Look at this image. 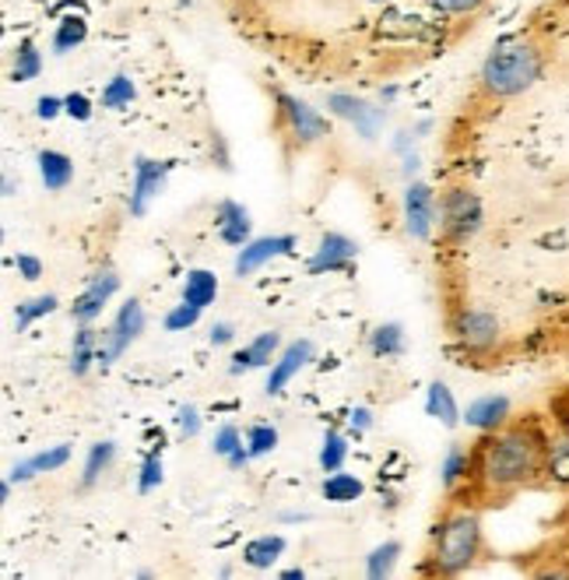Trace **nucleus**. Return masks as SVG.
Wrapping results in <instances>:
<instances>
[{"instance_id":"obj_1","label":"nucleus","mask_w":569,"mask_h":580,"mask_svg":"<svg viewBox=\"0 0 569 580\" xmlns=\"http://www.w3.org/2000/svg\"><path fill=\"white\" fill-rule=\"evenodd\" d=\"M548 443L531 426H513L485 440L478 454V475L489 489H521L545 472Z\"/></svg>"},{"instance_id":"obj_2","label":"nucleus","mask_w":569,"mask_h":580,"mask_svg":"<svg viewBox=\"0 0 569 580\" xmlns=\"http://www.w3.org/2000/svg\"><path fill=\"white\" fill-rule=\"evenodd\" d=\"M545 74V54L527 39H503L485 57L478 81L492 98L524 95Z\"/></svg>"},{"instance_id":"obj_3","label":"nucleus","mask_w":569,"mask_h":580,"mask_svg":"<svg viewBox=\"0 0 569 580\" xmlns=\"http://www.w3.org/2000/svg\"><path fill=\"white\" fill-rule=\"evenodd\" d=\"M481 549V521L475 513H450V518L440 524L437 532V549H432V559H437V570L454 577L464 573L472 562L478 559Z\"/></svg>"},{"instance_id":"obj_4","label":"nucleus","mask_w":569,"mask_h":580,"mask_svg":"<svg viewBox=\"0 0 569 580\" xmlns=\"http://www.w3.org/2000/svg\"><path fill=\"white\" fill-rule=\"evenodd\" d=\"M440 219L450 243H467L481 229V201L467 187H450L440 201Z\"/></svg>"},{"instance_id":"obj_5","label":"nucleus","mask_w":569,"mask_h":580,"mask_svg":"<svg viewBox=\"0 0 569 580\" xmlns=\"http://www.w3.org/2000/svg\"><path fill=\"white\" fill-rule=\"evenodd\" d=\"M141 330H144V306L138 300H127L120 313H116L113 327L103 335V341H98V367L109 370L130 348V341L141 338Z\"/></svg>"},{"instance_id":"obj_6","label":"nucleus","mask_w":569,"mask_h":580,"mask_svg":"<svg viewBox=\"0 0 569 580\" xmlns=\"http://www.w3.org/2000/svg\"><path fill=\"white\" fill-rule=\"evenodd\" d=\"M275 98H278V109H281V116H284V124H289V130L295 135L299 144L321 141L327 130H330L324 116L316 113L313 106H306L303 98H295V95H289V92H278Z\"/></svg>"},{"instance_id":"obj_7","label":"nucleus","mask_w":569,"mask_h":580,"mask_svg":"<svg viewBox=\"0 0 569 580\" xmlns=\"http://www.w3.org/2000/svg\"><path fill=\"white\" fill-rule=\"evenodd\" d=\"M116 289H120V275H116L113 268L106 271H98L92 281H89V289L78 295V300L71 303V313H74V321L81 324H92L98 313H103V306L116 295Z\"/></svg>"},{"instance_id":"obj_8","label":"nucleus","mask_w":569,"mask_h":580,"mask_svg":"<svg viewBox=\"0 0 569 580\" xmlns=\"http://www.w3.org/2000/svg\"><path fill=\"white\" fill-rule=\"evenodd\" d=\"M359 257V243L341 236V232H327L316 246L310 260V275H327V271H351V260Z\"/></svg>"},{"instance_id":"obj_9","label":"nucleus","mask_w":569,"mask_h":580,"mask_svg":"<svg viewBox=\"0 0 569 580\" xmlns=\"http://www.w3.org/2000/svg\"><path fill=\"white\" fill-rule=\"evenodd\" d=\"M432 222H437V197H432V187L411 184L405 190V225H408V232L415 240H429Z\"/></svg>"},{"instance_id":"obj_10","label":"nucleus","mask_w":569,"mask_h":580,"mask_svg":"<svg viewBox=\"0 0 569 580\" xmlns=\"http://www.w3.org/2000/svg\"><path fill=\"white\" fill-rule=\"evenodd\" d=\"M295 236H260V240H249L246 246H240V257H236V275L246 278L254 275L257 268H264L267 260L292 254Z\"/></svg>"},{"instance_id":"obj_11","label":"nucleus","mask_w":569,"mask_h":580,"mask_svg":"<svg viewBox=\"0 0 569 580\" xmlns=\"http://www.w3.org/2000/svg\"><path fill=\"white\" fill-rule=\"evenodd\" d=\"M133 190H130V214H144L148 211V201L162 190L165 176H170V162H155V159H138L133 165Z\"/></svg>"},{"instance_id":"obj_12","label":"nucleus","mask_w":569,"mask_h":580,"mask_svg":"<svg viewBox=\"0 0 569 580\" xmlns=\"http://www.w3.org/2000/svg\"><path fill=\"white\" fill-rule=\"evenodd\" d=\"M507 419H510V397L503 394H485L464 411V422L472 429H481V433H496V429L507 426Z\"/></svg>"},{"instance_id":"obj_13","label":"nucleus","mask_w":569,"mask_h":580,"mask_svg":"<svg viewBox=\"0 0 569 580\" xmlns=\"http://www.w3.org/2000/svg\"><path fill=\"white\" fill-rule=\"evenodd\" d=\"M457 338L467 348H478V352H485V348H492L499 341V321L492 317V313H485V310H464L461 321H457Z\"/></svg>"},{"instance_id":"obj_14","label":"nucleus","mask_w":569,"mask_h":580,"mask_svg":"<svg viewBox=\"0 0 569 580\" xmlns=\"http://www.w3.org/2000/svg\"><path fill=\"white\" fill-rule=\"evenodd\" d=\"M313 359V345L306 341V338H299V341H292L284 352L275 359V367H271V376H267V394H281L284 391V384L306 367V362Z\"/></svg>"},{"instance_id":"obj_15","label":"nucleus","mask_w":569,"mask_h":580,"mask_svg":"<svg viewBox=\"0 0 569 580\" xmlns=\"http://www.w3.org/2000/svg\"><path fill=\"white\" fill-rule=\"evenodd\" d=\"M278 345H281L278 330H264V335H257L254 341H249V345L243 348V352L232 356L229 373H232V376H240V373H246V370L271 367V362H275V352H278Z\"/></svg>"},{"instance_id":"obj_16","label":"nucleus","mask_w":569,"mask_h":580,"mask_svg":"<svg viewBox=\"0 0 569 580\" xmlns=\"http://www.w3.org/2000/svg\"><path fill=\"white\" fill-rule=\"evenodd\" d=\"M67 461H71V446L60 443V446H49V451H43V454H32V457L22 461V464H14L8 478H11V483H28V478H36V475H43V472L63 468Z\"/></svg>"},{"instance_id":"obj_17","label":"nucleus","mask_w":569,"mask_h":580,"mask_svg":"<svg viewBox=\"0 0 569 580\" xmlns=\"http://www.w3.org/2000/svg\"><path fill=\"white\" fill-rule=\"evenodd\" d=\"M214 222H219V236L229 243V246H246L249 243V214L240 201H222L219 205V214H214Z\"/></svg>"},{"instance_id":"obj_18","label":"nucleus","mask_w":569,"mask_h":580,"mask_svg":"<svg viewBox=\"0 0 569 580\" xmlns=\"http://www.w3.org/2000/svg\"><path fill=\"white\" fill-rule=\"evenodd\" d=\"M98 341H103V335L89 324L74 335V345H71V373L74 376H85L92 370V362H98Z\"/></svg>"},{"instance_id":"obj_19","label":"nucleus","mask_w":569,"mask_h":580,"mask_svg":"<svg viewBox=\"0 0 569 580\" xmlns=\"http://www.w3.org/2000/svg\"><path fill=\"white\" fill-rule=\"evenodd\" d=\"M426 411L432 419H440L446 429H454L461 422V408L454 402V391H450L446 384H429V394H426Z\"/></svg>"},{"instance_id":"obj_20","label":"nucleus","mask_w":569,"mask_h":580,"mask_svg":"<svg viewBox=\"0 0 569 580\" xmlns=\"http://www.w3.org/2000/svg\"><path fill=\"white\" fill-rule=\"evenodd\" d=\"M39 176L46 190H63L74 179V162L63 152H39Z\"/></svg>"},{"instance_id":"obj_21","label":"nucleus","mask_w":569,"mask_h":580,"mask_svg":"<svg viewBox=\"0 0 569 580\" xmlns=\"http://www.w3.org/2000/svg\"><path fill=\"white\" fill-rule=\"evenodd\" d=\"M281 553H284V538H281V535H260V538H254V542L243 545L246 567H254V570H267L271 562H278Z\"/></svg>"},{"instance_id":"obj_22","label":"nucleus","mask_w":569,"mask_h":580,"mask_svg":"<svg viewBox=\"0 0 569 580\" xmlns=\"http://www.w3.org/2000/svg\"><path fill=\"white\" fill-rule=\"evenodd\" d=\"M214 295H219V278H214L211 271L197 268V271L187 275V286H183V300L205 310V306L214 303Z\"/></svg>"},{"instance_id":"obj_23","label":"nucleus","mask_w":569,"mask_h":580,"mask_svg":"<svg viewBox=\"0 0 569 580\" xmlns=\"http://www.w3.org/2000/svg\"><path fill=\"white\" fill-rule=\"evenodd\" d=\"M324 500L327 503H356L359 496H362V483L356 475H348V472H330L324 478Z\"/></svg>"},{"instance_id":"obj_24","label":"nucleus","mask_w":569,"mask_h":580,"mask_svg":"<svg viewBox=\"0 0 569 580\" xmlns=\"http://www.w3.org/2000/svg\"><path fill=\"white\" fill-rule=\"evenodd\" d=\"M370 348H373L376 359L400 356L405 352V330H400V324H380L370 335Z\"/></svg>"},{"instance_id":"obj_25","label":"nucleus","mask_w":569,"mask_h":580,"mask_svg":"<svg viewBox=\"0 0 569 580\" xmlns=\"http://www.w3.org/2000/svg\"><path fill=\"white\" fill-rule=\"evenodd\" d=\"M116 457V443L103 440V443H92L89 446V457H85V472H81V486H95L98 475H103Z\"/></svg>"},{"instance_id":"obj_26","label":"nucleus","mask_w":569,"mask_h":580,"mask_svg":"<svg viewBox=\"0 0 569 580\" xmlns=\"http://www.w3.org/2000/svg\"><path fill=\"white\" fill-rule=\"evenodd\" d=\"M330 109L334 113H341V116H348L351 124H359V130L365 138H373V130H376V120H380V113H365V106L362 103H356V98H345V95H334L330 98Z\"/></svg>"},{"instance_id":"obj_27","label":"nucleus","mask_w":569,"mask_h":580,"mask_svg":"<svg viewBox=\"0 0 569 580\" xmlns=\"http://www.w3.org/2000/svg\"><path fill=\"white\" fill-rule=\"evenodd\" d=\"M54 310H57V295L54 292L36 295V300L19 303V310H14V324H19V330H25L32 321H39V317H46V313H54Z\"/></svg>"},{"instance_id":"obj_28","label":"nucleus","mask_w":569,"mask_h":580,"mask_svg":"<svg viewBox=\"0 0 569 580\" xmlns=\"http://www.w3.org/2000/svg\"><path fill=\"white\" fill-rule=\"evenodd\" d=\"M545 472L556 478L559 486H569V440H556L548 443L545 454Z\"/></svg>"},{"instance_id":"obj_29","label":"nucleus","mask_w":569,"mask_h":580,"mask_svg":"<svg viewBox=\"0 0 569 580\" xmlns=\"http://www.w3.org/2000/svg\"><path fill=\"white\" fill-rule=\"evenodd\" d=\"M397 556H400V545H397V542H383L380 549H373L370 559H365V573H370L373 580L387 577V573L394 570Z\"/></svg>"},{"instance_id":"obj_30","label":"nucleus","mask_w":569,"mask_h":580,"mask_svg":"<svg viewBox=\"0 0 569 580\" xmlns=\"http://www.w3.org/2000/svg\"><path fill=\"white\" fill-rule=\"evenodd\" d=\"M348 457V437L345 433H327L321 446V468L324 472H341V464Z\"/></svg>"},{"instance_id":"obj_31","label":"nucleus","mask_w":569,"mask_h":580,"mask_svg":"<svg viewBox=\"0 0 569 580\" xmlns=\"http://www.w3.org/2000/svg\"><path fill=\"white\" fill-rule=\"evenodd\" d=\"M246 446H249V454H254V457L271 454L275 446H278V429H275L271 422L249 426V429H246Z\"/></svg>"},{"instance_id":"obj_32","label":"nucleus","mask_w":569,"mask_h":580,"mask_svg":"<svg viewBox=\"0 0 569 580\" xmlns=\"http://www.w3.org/2000/svg\"><path fill=\"white\" fill-rule=\"evenodd\" d=\"M467 464H472V457H467V451H464V446H450V451H446V457H443V486L446 489H454L457 483H461V478L467 475Z\"/></svg>"},{"instance_id":"obj_33","label":"nucleus","mask_w":569,"mask_h":580,"mask_svg":"<svg viewBox=\"0 0 569 580\" xmlns=\"http://www.w3.org/2000/svg\"><path fill=\"white\" fill-rule=\"evenodd\" d=\"M133 103V85H130V78H113L106 92H103V106L106 109H127Z\"/></svg>"},{"instance_id":"obj_34","label":"nucleus","mask_w":569,"mask_h":580,"mask_svg":"<svg viewBox=\"0 0 569 580\" xmlns=\"http://www.w3.org/2000/svg\"><path fill=\"white\" fill-rule=\"evenodd\" d=\"M39 49L32 43H22L19 46V60H14V81H32L39 74Z\"/></svg>"},{"instance_id":"obj_35","label":"nucleus","mask_w":569,"mask_h":580,"mask_svg":"<svg viewBox=\"0 0 569 580\" xmlns=\"http://www.w3.org/2000/svg\"><path fill=\"white\" fill-rule=\"evenodd\" d=\"M200 321V306H194V303H187V300H183V303H176L170 313H165V330H187V327H194Z\"/></svg>"},{"instance_id":"obj_36","label":"nucleus","mask_w":569,"mask_h":580,"mask_svg":"<svg viewBox=\"0 0 569 580\" xmlns=\"http://www.w3.org/2000/svg\"><path fill=\"white\" fill-rule=\"evenodd\" d=\"M85 36H89V25H85V22H81V19H67V22L60 25V32H57V39H54L57 54H67V49H74Z\"/></svg>"},{"instance_id":"obj_37","label":"nucleus","mask_w":569,"mask_h":580,"mask_svg":"<svg viewBox=\"0 0 569 580\" xmlns=\"http://www.w3.org/2000/svg\"><path fill=\"white\" fill-rule=\"evenodd\" d=\"M240 446H243V437H240V429L229 422V426H222V429H219V433H214V443H211V451H214V454H219V457H225V461H229L232 454H236V451H240Z\"/></svg>"},{"instance_id":"obj_38","label":"nucleus","mask_w":569,"mask_h":580,"mask_svg":"<svg viewBox=\"0 0 569 580\" xmlns=\"http://www.w3.org/2000/svg\"><path fill=\"white\" fill-rule=\"evenodd\" d=\"M159 486H162V454H148L141 464L138 492H155Z\"/></svg>"},{"instance_id":"obj_39","label":"nucleus","mask_w":569,"mask_h":580,"mask_svg":"<svg viewBox=\"0 0 569 580\" xmlns=\"http://www.w3.org/2000/svg\"><path fill=\"white\" fill-rule=\"evenodd\" d=\"M481 4H485V0H429V8L446 14V19H457V14H472Z\"/></svg>"},{"instance_id":"obj_40","label":"nucleus","mask_w":569,"mask_h":580,"mask_svg":"<svg viewBox=\"0 0 569 580\" xmlns=\"http://www.w3.org/2000/svg\"><path fill=\"white\" fill-rule=\"evenodd\" d=\"M63 113H71V116H74V120H89V116H92V103H89V98H85V95H78V92H71V95H67V98H63Z\"/></svg>"},{"instance_id":"obj_41","label":"nucleus","mask_w":569,"mask_h":580,"mask_svg":"<svg viewBox=\"0 0 569 580\" xmlns=\"http://www.w3.org/2000/svg\"><path fill=\"white\" fill-rule=\"evenodd\" d=\"M176 422H179V433H183V437H197V433H200V416H197V408H190V405L179 408Z\"/></svg>"},{"instance_id":"obj_42","label":"nucleus","mask_w":569,"mask_h":580,"mask_svg":"<svg viewBox=\"0 0 569 580\" xmlns=\"http://www.w3.org/2000/svg\"><path fill=\"white\" fill-rule=\"evenodd\" d=\"M14 268H19L22 278L36 281V278L43 275V260H39V257H32V254H19V257H14Z\"/></svg>"},{"instance_id":"obj_43","label":"nucleus","mask_w":569,"mask_h":580,"mask_svg":"<svg viewBox=\"0 0 569 580\" xmlns=\"http://www.w3.org/2000/svg\"><path fill=\"white\" fill-rule=\"evenodd\" d=\"M373 426V411L370 408H351L348 411V429H351V433H365V429H370Z\"/></svg>"},{"instance_id":"obj_44","label":"nucleus","mask_w":569,"mask_h":580,"mask_svg":"<svg viewBox=\"0 0 569 580\" xmlns=\"http://www.w3.org/2000/svg\"><path fill=\"white\" fill-rule=\"evenodd\" d=\"M60 109H63V98H54V95L39 98V116H43V120H54Z\"/></svg>"},{"instance_id":"obj_45","label":"nucleus","mask_w":569,"mask_h":580,"mask_svg":"<svg viewBox=\"0 0 569 580\" xmlns=\"http://www.w3.org/2000/svg\"><path fill=\"white\" fill-rule=\"evenodd\" d=\"M232 335H236V330H232V324H214L211 327V345H229Z\"/></svg>"},{"instance_id":"obj_46","label":"nucleus","mask_w":569,"mask_h":580,"mask_svg":"<svg viewBox=\"0 0 569 580\" xmlns=\"http://www.w3.org/2000/svg\"><path fill=\"white\" fill-rule=\"evenodd\" d=\"M281 577H284V580H299V577H303V570H299V567H292V570H284Z\"/></svg>"},{"instance_id":"obj_47","label":"nucleus","mask_w":569,"mask_h":580,"mask_svg":"<svg viewBox=\"0 0 569 580\" xmlns=\"http://www.w3.org/2000/svg\"><path fill=\"white\" fill-rule=\"evenodd\" d=\"M362 4H373V8H380V4H391V0H362Z\"/></svg>"}]
</instances>
